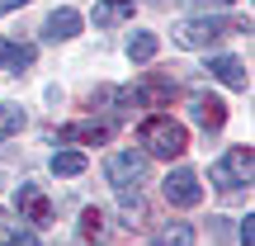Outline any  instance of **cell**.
Masks as SVG:
<instances>
[{"mask_svg": "<svg viewBox=\"0 0 255 246\" xmlns=\"http://www.w3.org/2000/svg\"><path fill=\"white\" fill-rule=\"evenodd\" d=\"M251 175H255V156H251V147H227V152H222L218 161L208 166L213 190H222V194H237L241 185H251Z\"/></svg>", "mask_w": 255, "mask_h": 246, "instance_id": "1", "label": "cell"}, {"mask_svg": "<svg viewBox=\"0 0 255 246\" xmlns=\"http://www.w3.org/2000/svg\"><path fill=\"white\" fill-rule=\"evenodd\" d=\"M137 137H142L146 156H165V161H170V156H184V152H189V133H184V128L175 123V119H165V114L146 119Z\"/></svg>", "mask_w": 255, "mask_h": 246, "instance_id": "2", "label": "cell"}, {"mask_svg": "<svg viewBox=\"0 0 255 246\" xmlns=\"http://www.w3.org/2000/svg\"><path fill=\"white\" fill-rule=\"evenodd\" d=\"M251 24H232V19H189V24H180L175 28V43L180 47H189V52H199V47H218L222 38H232V33H246Z\"/></svg>", "mask_w": 255, "mask_h": 246, "instance_id": "3", "label": "cell"}, {"mask_svg": "<svg viewBox=\"0 0 255 246\" xmlns=\"http://www.w3.org/2000/svg\"><path fill=\"white\" fill-rule=\"evenodd\" d=\"M104 175H109V185L119 194H137L146 185V175H151V161H146V152H132V147H123V152L109 156V166H104Z\"/></svg>", "mask_w": 255, "mask_h": 246, "instance_id": "4", "label": "cell"}, {"mask_svg": "<svg viewBox=\"0 0 255 246\" xmlns=\"http://www.w3.org/2000/svg\"><path fill=\"white\" fill-rule=\"evenodd\" d=\"M180 95V85L161 71H146L132 90H119V104H142V109H165V104Z\"/></svg>", "mask_w": 255, "mask_h": 246, "instance_id": "5", "label": "cell"}, {"mask_svg": "<svg viewBox=\"0 0 255 246\" xmlns=\"http://www.w3.org/2000/svg\"><path fill=\"white\" fill-rule=\"evenodd\" d=\"M14 204H19V223H28V228H47L52 223V199L43 194V185H33V180H24L14 190Z\"/></svg>", "mask_w": 255, "mask_h": 246, "instance_id": "6", "label": "cell"}, {"mask_svg": "<svg viewBox=\"0 0 255 246\" xmlns=\"http://www.w3.org/2000/svg\"><path fill=\"white\" fill-rule=\"evenodd\" d=\"M161 194H165V204H175V209H194V204L203 199V185H199V175L194 171H170L165 175V185H161Z\"/></svg>", "mask_w": 255, "mask_h": 246, "instance_id": "7", "label": "cell"}, {"mask_svg": "<svg viewBox=\"0 0 255 246\" xmlns=\"http://www.w3.org/2000/svg\"><path fill=\"white\" fill-rule=\"evenodd\" d=\"M189 119L203 128V133H218L222 123H227V104L218 100V95H208V90H199L189 100Z\"/></svg>", "mask_w": 255, "mask_h": 246, "instance_id": "8", "label": "cell"}, {"mask_svg": "<svg viewBox=\"0 0 255 246\" xmlns=\"http://www.w3.org/2000/svg\"><path fill=\"white\" fill-rule=\"evenodd\" d=\"M208 76L222 81L227 90H246V85H251V71H246L241 57H208Z\"/></svg>", "mask_w": 255, "mask_h": 246, "instance_id": "9", "label": "cell"}, {"mask_svg": "<svg viewBox=\"0 0 255 246\" xmlns=\"http://www.w3.org/2000/svg\"><path fill=\"white\" fill-rule=\"evenodd\" d=\"M76 33H81V14H76L71 5L52 9L47 24H43V38H47V43H66V38H76Z\"/></svg>", "mask_w": 255, "mask_h": 246, "instance_id": "10", "label": "cell"}, {"mask_svg": "<svg viewBox=\"0 0 255 246\" xmlns=\"http://www.w3.org/2000/svg\"><path fill=\"white\" fill-rule=\"evenodd\" d=\"M109 137V123H95V119H85V123H71V128H62L57 133V142H104Z\"/></svg>", "mask_w": 255, "mask_h": 246, "instance_id": "11", "label": "cell"}, {"mask_svg": "<svg viewBox=\"0 0 255 246\" xmlns=\"http://www.w3.org/2000/svg\"><path fill=\"white\" fill-rule=\"evenodd\" d=\"M123 19H132V0H100L95 5V28H114Z\"/></svg>", "mask_w": 255, "mask_h": 246, "instance_id": "12", "label": "cell"}, {"mask_svg": "<svg viewBox=\"0 0 255 246\" xmlns=\"http://www.w3.org/2000/svg\"><path fill=\"white\" fill-rule=\"evenodd\" d=\"M33 43H5V38H0V62L9 66V71H28V66H33Z\"/></svg>", "mask_w": 255, "mask_h": 246, "instance_id": "13", "label": "cell"}, {"mask_svg": "<svg viewBox=\"0 0 255 246\" xmlns=\"http://www.w3.org/2000/svg\"><path fill=\"white\" fill-rule=\"evenodd\" d=\"M151 246H194V228H189V223H180V218H170L151 237Z\"/></svg>", "mask_w": 255, "mask_h": 246, "instance_id": "14", "label": "cell"}, {"mask_svg": "<svg viewBox=\"0 0 255 246\" xmlns=\"http://www.w3.org/2000/svg\"><path fill=\"white\" fill-rule=\"evenodd\" d=\"M156 47H161V38H156V33H146V28H137V33L128 38V57H132V62H151V57H156Z\"/></svg>", "mask_w": 255, "mask_h": 246, "instance_id": "15", "label": "cell"}, {"mask_svg": "<svg viewBox=\"0 0 255 246\" xmlns=\"http://www.w3.org/2000/svg\"><path fill=\"white\" fill-rule=\"evenodd\" d=\"M52 171H57V175H81V171H85V152H76V147L57 152V156H52Z\"/></svg>", "mask_w": 255, "mask_h": 246, "instance_id": "16", "label": "cell"}, {"mask_svg": "<svg viewBox=\"0 0 255 246\" xmlns=\"http://www.w3.org/2000/svg\"><path fill=\"white\" fill-rule=\"evenodd\" d=\"M19 128H24V109H19V104H0V142L14 137Z\"/></svg>", "mask_w": 255, "mask_h": 246, "instance_id": "17", "label": "cell"}, {"mask_svg": "<svg viewBox=\"0 0 255 246\" xmlns=\"http://www.w3.org/2000/svg\"><path fill=\"white\" fill-rule=\"evenodd\" d=\"M81 237H90V242L104 237V213H100V209H85V213H81Z\"/></svg>", "mask_w": 255, "mask_h": 246, "instance_id": "18", "label": "cell"}, {"mask_svg": "<svg viewBox=\"0 0 255 246\" xmlns=\"http://www.w3.org/2000/svg\"><path fill=\"white\" fill-rule=\"evenodd\" d=\"M142 218H146L142 199L137 194H123V228H142Z\"/></svg>", "mask_w": 255, "mask_h": 246, "instance_id": "19", "label": "cell"}, {"mask_svg": "<svg viewBox=\"0 0 255 246\" xmlns=\"http://www.w3.org/2000/svg\"><path fill=\"white\" fill-rule=\"evenodd\" d=\"M237 242H241V246H251V242H255V218H251V213H246V223L237 228Z\"/></svg>", "mask_w": 255, "mask_h": 246, "instance_id": "20", "label": "cell"}, {"mask_svg": "<svg viewBox=\"0 0 255 246\" xmlns=\"http://www.w3.org/2000/svg\"><path fill=\"white\" fill-rule=\"evenodd\" d=\"M9 246H43V242H38L33 232H14V237H9Z\"/></svg>", "mask_w": 255, "mask_h": 246, "instance_id": "21", "label": "cell"}, {"mask_svg": "<svg viewBox=\"0 0 255 246\" xmlns=\"http://www.w3.org/2000/svg\"><path fill=\"white\" fill-rule=\"evenodd\" d=\"M19 5H28V0H0V14H9V9H19Z\"/></svg>", "mask_w": 255, "mask_h": 246, "instance_id": "22", "label": "cell"}, {"mask_svg": "<svg viewBox=\"0 0 255 246\" xmlns=\"http://www.w3.org/2000/svg\"><path fill=\"white\" fill-rule=\"evenodd\" d=\"M218 5H232V0H218Z\"/></svg>", "mask_w": 255, "mask_h": 246, "instance_id": "23", "label": "cell"}]
</instances>
